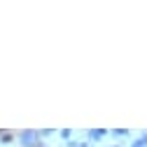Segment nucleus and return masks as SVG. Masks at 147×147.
<instances>
[]
</instances>
